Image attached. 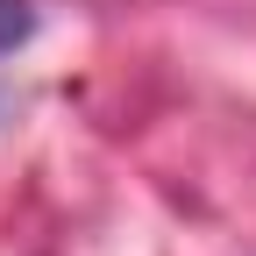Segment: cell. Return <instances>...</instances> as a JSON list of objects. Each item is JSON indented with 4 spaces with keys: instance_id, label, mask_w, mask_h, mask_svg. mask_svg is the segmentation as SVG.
Here are the masks:
<instances>
[{
    "instance_id": "cell-1",
    "label": "cell",
    "mask_w": 256,
    "mask_h": 256,
    "mask_svg": "<svg viewBox=\"0 0 256 256\" xmlns=\"http://www.w3.org/2000/svg\"><path fill=\"white\" fill-rule=\"evenodd\" d=\"M36 36V0H0V57Z\"/></svg>"
}]
</instances>
